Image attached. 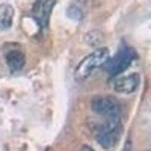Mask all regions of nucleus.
<instances>
[{"instance_id": "obj_10", "label": "nucleus", "mask_w": 151, "mask_h": 151, "mask_svg": "<svg viewBox=\"0 0 151 151\" xmlns=\"http://www.w3.org/2000/svg\"><path fill=\"white\" fill-rule=\"evenodd\" d=\"M86 40L91 45L98 44L101 40V33H98V31H91V33H88L86 36Z\"/></svg>"}, {"instance_id": "obj_9", "label": "nucleus", "mask_w": 151, "mask_h": 151, "mask_svg": "<svg viewBox=\"0 0 151 151\" xmlns=\"http://www.w3.org/2000/svg\"><path fill=\"white\" fill-rule=\"evenodd\" d=\"M66 14L67 17L74 21H80L83 17V12L82 9L76 5H71L67 8Z\"/></svg>"}, {"instance_id": "obj_6", "label": "nucleus", "mask_w": 151, "mask_h": 151, "mask_svg": "<svg viewBox=\"0 0 151 151\" xmlns=\"http://www.w3.org/2000/svg\"><path fill=\"white\" fill-rule=\"evenodd\" d=\"M5 61L8 67L12 72L21 70L26 63V57L21 51L10 50L5 55Z\"/></svg>"}, {"instance_id": "obj_2", "label": "nucleus", "mask_w": 151, "mask_h": 151, "mask_svg": "<svg viewBox=\"0 0 151 151\" xmlns=\"http://www.w3.org/2000/svg\"><path fill=\"white\" fill-rule=\"evenodd\" d=\"M110 58V51L107 48H99L85 57L77 65L74 73L75 79L83 81L88 77L96 68L101 67Z\"/></svg>"}, {"instance_id": "obj_4", "label": "nucleus", "mask_w": 151, "mask_h": 151, "mask_svg": "<svg viewBox=\"0 0 151 151\" xmlns=\"http://www.w3.org/2000/svg\"><path fill=\"white\" fill-rule=\"evenodd\" d=\"M91 105L94 113L105 118L119 117L120 114V104L113 96L96 97L92 100Z\"/></svg>"}, {"instance_id": "obj_11", "label": "nucleus", "mask_w": 151, "mask_h": 151, "mask_svg": "<svg viewBox=\"0 0 151 151\" xmlns=\"http://www.w3.org/2000/svg\"><path fill=\"white\" fill-rule=\"evenodd\" d=\"M122 151H132V142L130 139L126 140L123 146Z\"/></svg>"}, {"instance_id": "obj_8", "label": "nucleus", "mask_w": 151, "mask_h": 151, "mask_svg": "<svg viewBox=\"0 0 151 151\" xmlns=\"http://www.w3.org/2000/svg\"><path fill=\"white\" fill-rule=\"evenodd\" d=\"M14 17V9L9 4H0V29L5 30L12 26Z\"/></svg>"}, {"instance_id": "obj_5", "label": "nucleus", "mask_w": 151, "mask_h": 151, "mask_svg": "<svg viewBox=\"0 0 151 151\" xmlns=\"http://www.w3.org/2000/svg\"><path fill=\"white\" fill-rule=\"evenodd\" d=\"M141 79L139 74L132 73L119 78L113 83V88L116 92L130 94L134 92L140 85Z\"/></svg>"}, {"instance_id": "obj_1", "label": "nucleus", "mask_w": 151, "mask_h": 151, "mask_svg": "<svg viewBox=\"0 0 151 151\" xmlns=\"http://www.w3.org/2000/svg\"><path fill=\"white\" fill-rule=\"evenodd\" d=\"M94 130L95 140L104 150L113 149L117 144L122 134V123L119 117L106 118Z\"/></svg>"}, {"instance_id": "obj_3", "label": "nucleus", "mask_w": 151, "mask_h": 151, "mask_svg": "<svg viewBox=\"0 0 151 151\" xmlns=\"http://www.w3.org/2000/svg\"><path fill=\"white\" fill-rule=\"evenodd\" d=\"M137 58L134 48L124 47L113 58H110L103 65L104 70L111 76H116L126 70Z\"/></svg>"}, {"instance_id": "obj_7", "label": "nucleus", "mask_w": 151, "mask_h": 151, "mask_svg": "<svg viewBox=\"0 0 151 151\" xmlns=\"http://www.w3.org/2000/svg\"><path fill=\"white\" fill-rule=\"evenodd\" d=\"M55 3L56 0H45L38 8L36 20L42 27L47 26Z\"/></svg>"}]
</instances>
